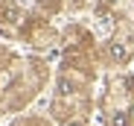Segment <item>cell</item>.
<instances>
[{
	"instance_id": "cell-2",
	"label": "cell",
	"mask_w": 134,
	"mask_h": 126,
	"mask_svg": "<svg viewBox=\"0 0 134 126\" xmlns=\"http://www.w3.org/2000/svg\"><path fill=\"white\" fill-rule=\"evenodd\" d=\"M111 126H128V117L125 114H117L114 120H111Z\"/></svg>"
},
{
	"instance_id": "cell-1",
	"label": "cell",
	"mask_w": 134,
	"mask_h": 126,
	"mask_svg": "<svg viewBox=\"0 0 134 126\" xmlns=\"http://www.w3.org/2000/svg\"><path fill=\"white\" fill-rule=\"evenodd\" d=\"M111 56L120 59V62H125V59H128V50H125V47H120V44H114V47H111Z\"/></svg>"
},
{
	"instance_id": "cell-3",
	"label": "cell",
	"mask_w": 134,
	"mask_h": 126,
	"mask_svg": "<svg viewBox=\"0 0 134 126\" xmlns=\"http://www.w3.org/2000/svg\"><path fill=\"white\" fill-rule=\"evenodd\" d=\"M67 126H82V123H67Z\"/></svg>"
}]
</instances>
